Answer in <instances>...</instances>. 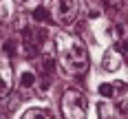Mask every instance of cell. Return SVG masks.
<instances>
[{
	"instance_id": "obj_9",
	"label": "cell",
	"mask_w": 128,
	"mask_h": 119,
	"mask_svg": "<svg viewBox=\"0 0 128 119\" xmlns=\"http://www.w3.org/2000/svg\"><path fill=\"white\" fill-rule=\"evenodd\" d=\"M18 82H20L22 88H33V86L38 84V75H36V71H22Z\"/></svg>"
},
{
	"instance_id": "obj_1",
	"label": "cell",
	"mask_w": 128,
	"mask_h": 119,
	"mask_svg": "<svg viewBox=\"0 0 128 119\" xmlns=\"http://www.w3.org/2000/svg\"><path fill=\"white\" fill-rule=\"evenodd\" d=\"M55 55L62 66L64 75L68 77H80L88 71V51L84 42L71 33H62L55 40Z\"/></svg>"
},
{
	"instance_id": "obj_4",
	"label": "cell",
	"mask_w": 128,
	"mask_h": 119,
	"mask_svg": "<svg viewBox=\"0 0 128 119\" xmlns=\"http://www.w3.org/2000/svg\"><path fill=\"white\" fill-rule=\"evenodd\" d=\"M20 33H22V42H20L22 53L26 57H38L42 53L44 42H46V31L42 26H26L24 31H20Z\"/></svg>"
},
{
	"instance_id": "obj_12",
	"label": "cell",
	"mask_w": 128,
	"mask_h": 119,
	"mask_svg": "<svg viewBox=\"0 0 128 119\" xmlns=\"http://www.w3.org/2000/svg\"><path fill=\"white\" fill-rule=\"evenodd\" d=\"M102 7H104L108 13H117L119 9H122V0H104Z\"/></svg>"
},
{
	"instance_id": "obj_11",
	"label": "cell",
	"mask_w": 128,
	"mask_h": 119,
	"mask_svg": "<svg viewBox=\"0 0 128 119\" xmlns=\"http://www.w3.org/2000/svg\"><path fill=\"white\" fill-rule=\"evenodd\" d=\"M36 88H38L40 95H44V93L51 88V77H49V75H42V77L38 79V84H36Z\"/></svg>"
},
{
	"instance_id": "obj_8",
	"label": "cell",
	"mask_w": 128,
	"mask_h": 119,
	"mask_svg": "<svg viewBox=\"0 0 128 119\" xmlns=\"http://www.w3.org/2000/svg\"><path fill=\"white\" fill-rule=\"evenodd\" d=\"M11 86H13V73H11V66H9V62L4 60V62H2V88H0L2 97L11 91Z\"/></svg>"
},
{
	"instance_id": "obj_5",
	"label": "cell",
	"mask_w": 128,
	"mask_h": 119,
	"mask_svg": "<svg viewBox=\"0 0 128 119\" xmlns=\"http://www.w3.org/2000/svg\"><path fill=\"white\" fill-rule=\"evenodd\" d=\"M122 64H124V53L117 51V46H113V49H106V53H104V57H102L104 71L113 73V71H117V68H122Z\"/></svg>"
},
{
	"instance_id": "obj_13",
	"label": "cell",
	"mask_w": 128,
	"mask_h": 119,
	"mask_svg": "<svg viewBox=\"0 0 128 119\" xmlns=\"http://www.w3.org/2000/svg\"><path fill=\"white\" fill-rule=\"evenodd\" d=\"M49 15H51V13H49V9H44V7H38V9L33 11V15H31V18H33V20H38V22H42V20H46Z\"/></svg>"
},
{
	"instance_id": "obj_7",
	"label": "cell",
	"mask_w": 128,
	"mask_h": 119,
	"mask_svg": "<svg viewBox=\"0 0 128 119\" xmlns=\"http://www.w3.org/2000/svg\"><path fill=\"white\" fill-rule=\"evenodd\" d=\"M97 117L100 119H124L122 110H119V104H115V102H100L97 104Z\"/></svg>"
},
{
	"instance_id": "obj_14",
	"label": "cell",
	"mask_w": 128,
	"mask_h": 119,
	"mask_svg": "<svg viewBox=\"0 0 128 119\" xmlns=\"http://www.w3.org/2000/svg\"><path fill=\"white\" fill-rule=\"evenodd\" d=\"M119 110H122V117L128 119V99H122L119 102Z\"/></svg>"
},
{
	"instance_id": "obj_15",
	"label": "cell",
	"mask_w": 128,
	"mask_h": 119,
	"mask_svg": "<svg viewBox=\"0 0 128 119\" xmlns=\"http://www.w3.org/2000/svg\"><path fill=\"white\" fill-rule=\"evenodd\" d=\"M117 49L124 53V55H126V60H128V42H126V44H122V46H117Z\"/></svg>"
},
{
	"instance_id": "obj_2",
	"label": "cell",
	"mask_w": 128,
	"mask_h": 119,
	"mask_svg": "<svg viewBox=\"0 0 128 119\" xmlns=\"http://www.w3.org/2000/svg\"><path fill=\"white\" fill-rule=\"evenodd\" d=\"M62 115L64 119H86V110H88V99L86 95L77 88H68L62 95Z\"/></svg>"
},
{
	"instance_id": "obj_16",
	"label": "cell",
	"mask_w": 128,
	"mask_h": 119,
	"mask_svg": "<svg viewBox=\"0 0 128 119\" xmlns=\"http://www.w3.org/2000/svg\"><path fill=\"white\" fill-rule=\"evenodd\" d=\"M24 2H29V0H24Z\"/></svg>"
},
{
	"instance_id": "obj_6",
	"label": "cell",
	"mask_w": 128,
	"mask_h": 119,
	"mask_svg": "<svg viewBox=\"0 0 128 119\" xmlns=\"http://www.w3.org/2000/svg\"><path fill=\"white\" fill-rule=\"evenodd\" d=\"M100 95L106 97V99H113V97H122L124 93L128 91L126 82H106V84H100Z\"/></svg>"
},
{
	"instance_id": "obj_10",
	"label": "cell",
	"mask_w": 128,
	"mask_h": 119,
	"mask_svg": "<svg viewBox=\"0 0 128 119\" xmlns=\"http://www.w3.org/2000/svg\"><path fill=\"white\" fill-rule=\"evenodd\" d=\"M22 119H53L51 113L49 110H44V108H31V110H26Z\"/></svg>"
},
{
	"instance_id": "obj_3",
	"label": "cell",
	"mask_w": 128,
	"mask_h": 119,
	"mask_svg": "<svg viewBox=\"0 0 128 119\" xmlns=\"http://www.w3.org/2000/svg\"><path fill=\"white\" fill-rule=\"evenodd\" d=\"M49 13H51L53 22H58L62 26H68L77 20L80 7H77V0H51Z\"/></svg>"
}]
</instances>
